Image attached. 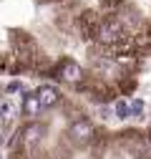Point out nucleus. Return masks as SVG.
Returning <instances> with one entry per match:
<instances>
[{
	"instance_id": "obj_1",
	"label": "nucleus",
	"mask_w": 151,
	"mask_h": 159,
	"mask_svg": "<svg viewBox=\"0 0 151 159\" xmlns=\"http://www.w3.org/2000/svg\"><path fill=\"white\" fill-rule=\"evenodd\" d=\"M13 159H151V106L136 124L111 129L76 96L41 106L35 119H23L8 139Z\"/></svg>"
},
{
	"instance_id": "obj_2",
	"label": "nucleus",
	"mask_w": 151,
	"mask_h": 159,
	"mask_svg": "<svg viewBox=\"0 0 151 159\" xmlns=\"http://www.w3.org/2000/svg\"><path fill=\"white\" fill-rule=\"evenodd\" d=\"M103 18L113 20L139 61L151 58V0H93Z\"/></svg>"
}]
</instances>
